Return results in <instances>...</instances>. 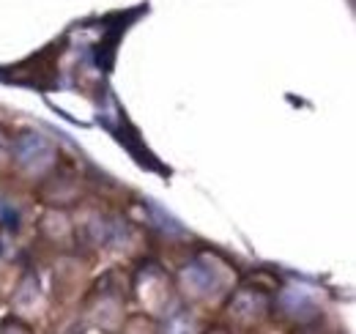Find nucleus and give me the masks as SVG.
Segmentation results:
<instances>
[{"label":"nucleus","instance_id":"nucleus-1","mask_svg":"<svg viewBox=\"0 0 356 334\" xmlns=\"http://www.w3.org/2000/svg\"><path fill=\"white\" fill-rule=\"evenodd\" d=\"M47 154H49V148H47V143L39 134H22L17 140V157H19L22 165L36 162L39 157H47Z\"/></svg>","mask_w":356,"mask_h":334}]
</instances>
